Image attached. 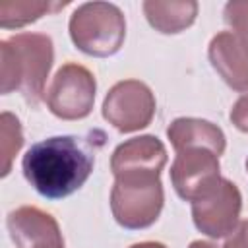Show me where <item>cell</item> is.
Returning <instances> with one entry per match:
<instances>
[{
	"mask_svg": "<svg viewBox=\"0 0 248 248\" xmlns=\"http://www.w3.org/2000/svg\"><path fill=\"white\" fill-rule=\"evenodd\" d=\"M217 157V153H207L205 147L200 143H196V149H178L170 178L180 198L194 203L209 196L219 186L221 178Z\"/></svg>",
	"mask_w": 248,
	"mask_h": 248,
	"instance_id": "cell-3",
	"label": "cell"
},
{
	"mask_svg": "<svg viewBox=\"0 0 248 248\" xmlns=\"http://www.w3.org/2000/svg\"><path fill=\"white\" fill-rule=\"evenodd\" d=\"M95 165V147L78 136H52L33 143L21 161L23 176L46 200H62L78 192Z\"/></svg>",
	"mask_w": 248,
	"mask_h": 248,
	"instance_id": "cell-2",
	"label": "cell"
},
{
	"mask_svg": "<svg viewBox=\"0 0 248 248\" xmlns=\"http://www.w3.org/2000/svg\"><path fill=\"white\" fill-rule=\"evenodd\" d=\"M231 118L234 120L236 128H240L242 132H248V95L242 97V99L236 103L234 110L231 112Z\"/></svg>",
	"mask_w": 248,
	"mask_h": 248,
	"instance_id": "cell-6",
	"label": "cell"
},
{
	"mask_svg": "<svg viewBox=\"0 0 248 248\" xmlns=\"http://www.w3.org/2000/svg\"><path fill=\"white\" fill-rule=\"evenodd\" d=\"M165 163V149L157 138H134L122 143L112 157L116 184L112 190V211L120 225L141 229L140 207L145 225H151L163 205L159 170Z\"/></svg>",
	"mask_w": 248,
	"mask_h": 248,
	"instance_id": "cell-1",
	"label": "cell"
},
{
	"mask_svg": "<svg viewBox=\"0 0 248 248\" xmlns=\"http://www.w3.org/2000/svg\"><path fill=\"white\" fill-rule=\"evenodd\" d=\"M91 74L85 70V68H79V66H64L58 74H56V79L52 83L50 89H58V91H68V93H60V95H48V105H50V110L56 114V116H62V118H81L85 114H89L91 110V103L93 99L89 97H81V95H76V87H81L83 83L91 81Z\"/></svg>",
	"mask_w": 248,
	"mask_h": 248,
	"instance_id": "cell-5",
	"label": "cell"
},
{
	"mask_svg": "<svg viewBox=\"0 0 248 248\" xmlns=\"http://www.w3.org/2000/svg\"><path fill=\"white\" fill-rule=\"evenodd\" d=\"M132 248H165L163 244H157V242H143V244H136Z\"/></svg>",
	"mask_w": 248,
	"mask_h": 248,
	"instance_id": "cell-7",
	"label": "cell"
},
{
	"mask_svg": "<svg viewBox=\"0 0 248 248\" xmlns=\"http://www.w3.org/2000/svg\"><path fill=\"white\" fill-rule=\"evenodd\" d=\"M8 229L14 242L21 248H62L64 242L58 234L56 223L50 215L41 213L39 209H17L10 213Z\"/></svg>",
	"mask_w": 248,
	"mask_h": 248,
	"instance_id": "cell-4",
	"label": "cell"
}]
</instances>
